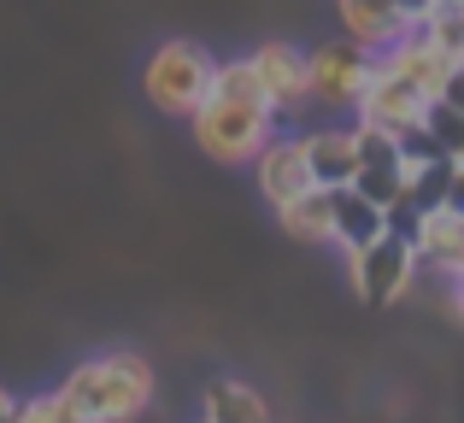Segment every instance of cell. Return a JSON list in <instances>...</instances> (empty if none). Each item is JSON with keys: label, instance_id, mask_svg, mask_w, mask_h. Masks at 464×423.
I'll list each match as a JSON object with an SVG mask.
<instances>
[{"label": "cell", "instance_id": "obj_1", "mask_svg": "<svg viewBox=\"0 0 464 423\" xmlns=\"http://www.w3.org/2000/svg\"><path fill=\"white\" fill-rule=\"evenodd\" d=\"M153 365L148 353H130V347H112V353H94L59 382L65 406L77 412L82 423H141L153 406Z\"/></svg>", "mask_w": 464, "mask_h": 423}, {"label": "cell", "instance_id": "obj_2", "mask_svg": "<svg viewBox=\"0 0 464 423\" xmlns=\"http://www.w3.org/2000/svg\"><path fill=\"white\" fill-rule=\"evenodd\" d=\"M212 71H218V59L200 42L170 35V42H159L148 53V65H141V94L165 118H194L212 101Z\"/></svg>", "mask_w": 464, "mask_h": 423}, {"label": "cell", "instance_id": "obj_3", "mask_svg": "<svg viewBox=\"0 0 464 423\" xmlns=\"http://www.w3.org/2000/svg\"><path fill=\"white\" fill-rule=\"evenodd\" d=\"M194 148L218 165H253L276 136V112L265 106H241V101H206L200 112L188 118Z\"/></svg>", "mask_w": 464, "mask_h": 423}, {"label": "cell", "instance_id": "obj_4", "mask_svg": "<svg viewBox=\"0 0 464 423\" xmlns=\"http://www.w3.org/2000/svg\"><path fill=\"white\" fill-rule=\"evenodd\" d=\"M371 71H376V59L364 53V47H353L347 35H341V42H324V47H312V53H306L312 101H317V106H335V112H341V106H359Z\"/></svg>", "mask_w": 464, "mask_h": 423}, {"label": "cell", "instance_id": "obj_5", "mask_svg": "<svg viewBox=\"0 0 464 423\" xmlns=\"http://www.w3.org/2000/svg\"><path fill=\"white\" fill-rule=\"evenodd\" d=\"M347 271H353V294H359L364 306H394V300L411 288V271H418V253H411L406 241L382 236L376 247L353 253V259H347Z\"/></svg>", "mask_w": 464, "mask_h": 423}, {"label": "cell", "instance_id": "obj_6", "mask_svg": "<svg viewBox=\"0 0 464 423\" xmlns=\"http://www.w3.org/2000/svg\"><path fill=\"white\" fill-rule=\"evenodd\" d=\"M423 94L418 89H406V82L394 77V71H382V59H376V71H371V82H364V94H359V130H382V136H406V130H418L423 124Z\"/></svg>", "mask_w": 464, "mask_h": 423}, {"label": "cell", "instance_id": "obj_7", "mask_svg": "<svg viewBox=\"0 0 464 423\" xmlns=\"http://www.w3.org/2000/svg\"><path fill=\"white\" fill-rule=\"evenodd\" d=\"M247 65H253V77H259V89H265V106H271L276 118L312 101L306 53H300L295 42H276V35H271V42H259V47L247 53Z\"/></svg>", "mask_w": 464, "mask_h": 423}, {"label": "cell", "instance_id": "obj_8", "mask_svg": "<svg viewBox=\"0 0 464 423\" xmlns=\"http://www.w3.org/2000/svg\"><path fill=\"white\" fill-rule=\"evenodd\" d=\"M382 71H394L406 89H418L423 101H441V89H447V77H453V59L441 53V47L430 42V35L411 24L406 35H400L394 47L382 53Z\"/></svg>", "mask_w": 464, "mask_h": 423}, {"label": "cell", "instance_id": "obj_9", "mask_svg": "<svg viewBox=\"0 0 464 423\" xmlns=\"http://www.w3.org/2000/svg\"><path fill=\"white\" fill-rule=\"evenodd\" d=\"M253 183H259V195L271 200V212H283L288 200L306 195L312 171H306V153H300V136H271V148L253 159Z\"/></svg>", "mask_w": 464, "mask_h": 423}, {"label": "cell", "instance_id": "obj_10", "mask_svg": "<svg viewBox=\"0 0 464 423\" xmlns=\"http://www.w3.org/2000/svg\"><path fill=\"white\" fill-rule=\"evenodd\" d=\"M300 153H306L312 188H353V177H359V136L353 130H312V136H300Z\"/></svg>", "mask_w": 464, "mask_h": 423}, {"label": "cell", "instance_id": "obj_11", "mask_svg": "<svg viewBox=\"0 0 464 423\" xmlns=\"http://www.w3.org/2000/svg\"><path fill=\"white\" fill-rule=\"evenodd\" d=\"M335 12H341V30H347V42L364 47L371 59H382L388 47H394L400 35L411 30V24L400 18L388 0H335Z\"/></svg>", "mask_w": 464, "mask_h": 423}, {"label": "cell", "instance_id": "obj_12", "mask_svg": "<svg viewBox=\"0 0 464 423\" xmlns=\"http://www.w3.org/2000/svg\"><path fill=\"white\" fill-rule=\"evenodd\" d=\"M200 423H271V406L253 382L241 377H212L200 394Z\"/></svg>", "mask_w": 464, "mask_h": 423}, {"label": "cell", "instance_id": "obj_13", "mask_svg": "<svg viewBox=\"0 0 464 423\" xmlns=\"http://www.w3.org/2000/svg\"><path fill=\"white\" fill-rule=\"evenodd\" d=\"M388 236V217L382 207H371L364 195H353V188H335V247L347 253H364V247H376V241Z\"/></svg>", "mask_w": 464, "mask_h": 423}, {"label": "cell", "instance_id": "obj_14", "mask_svg": "<svg viewBox=\"0 0 464 423\" xmlns=\"http://www.w3.org/2000/svg\"><path fill=\"white\" fill-rule=\"evenodd\" d=\"M418 264H435L459 283L464 276V217L459 212H423V236H418Z\"/></svg>", "mask_w": 464, "mask_h": 423}, {"label": "cell", "instance_id": "obj_15", "mask_svg": "<svg viewBox=\"0 0 464 423\" xmlns=\"http://www.w3.org/2000/svg\"><path fill=\"white\" fill-rule=\"evenodd\" d=\"M276 224L295 241H335V188H306L300 200L276 212Z\"/></svg>", "mask_w": 464, "mask_h": 423}, {"label": "cell", "instance_id": "obj_16", "mask_svg": "<svg viewBox=\"0 0 464 423\" xmlns=\"http://www.w3.org/2000/svg\"><path fill=\"white\" fill-rule=\"evenodd\" d=\"M406 188H411L406 165H359V177H353V195H364L382 212L394 207V200H406Z\"/></svg>", "mask_w": 464, "mask_h": 423}, {"label": "cell", "instance_id": "obj_17", "mask_svg": "<svg viewBox=\"0 0 464 423\" xmlns=\"http://www.w3.org/2000/svg\"><path fill=\"white\" fill-rule=\"evenodd\" d=\"M212 101L265 106V89H259V77H253L247 59H218V71H212ZM265 112H271V106H265Z\"/></svg>", "mask_w": 464, "mask_h": 423}, {"label": "cell", "instance_id": "obj_18", "mask_svg": "<svg viewBox=\"0 0 464 423\" xmlns=\"http://www.w3.org/2000/svg\"><path fill=\"white\" fill-rule=\"evenodd\" d=\"M423 130L435 136V148H441L447 159H464V112H453L447 101H430L423 106Z\"/></svg>", "mask_w": 464, "mask_h": 423}, {"label": "cell", "instance_id": "obj_19", "mask_svg": "<svg viewBox=\"0 0 464 423\" xmlns=\"http://www.w3.org/2000/svg\"><path fill=\"white\" fill-rule=\"evenodd\" d=\"M435 159H447V153L435 148V136H430V130H423V124L400 136V165H406V177H418L423 165H435Z\"/></svg>", "mask_w": 464, "mask_h": 423}, {"label": "cell", "instance_id": "obj_20", "mask_svg": "<svg viewBox=\"0 0 464 423\" xmlns=\"http://www.w3.org/2000/svg\"><path fill=\"white\" fill-rule=\"evenodd\" d=\"M353 136H359V165H400V141L382 136V130H359L353 124Z\"/></svg>", "mask_w": 464, "mask_h": 423}, {"label": "cell", "instance_id": "obj_21", "mask_svg": "<svg viewBox=\"0 0 464 423\" xmlns=\"http://www.w3.org/2000/svg\"><path fill=\"white\" fill-rule=\"evenodd\" d=\"M382 217H388V236H394V241H406V247L418 253V236H423V212L411 207V200H394V207H388Z\"/></svg>", "mask_w": 464, "mask_h": 423}, {"label": "cell", "instance_id": "obj_22", "mask_svg": "<svg viewBox=\"0 0 464 423\" xmlns=\"http://www.w3.org/2000/svg\"><path fill=\"white\" fill-rule=\"evenodd\" d=\"M388 6H394V12H400L406 24H423V18L435 12V0H388Z\"/></svg>", "mask_w": 464, "mask_h": 423}, {"label": "cell", "instance_id": "obj_23", "mask_svg": "<svg viewBox=\"0 0 464 423\" xmlns=\"http://www.w3.org/2000/svg\"><path fill=\"white\" fill-rule=\"evenodd\" d=\"M441 101L453 106V112H464V59L453 65V77H447V89H441Z\"/></svg>", "mask_w": 464, "mask_h": 423}, {"label": "cell", "instance_id": "obj_24", "mask_svg": "<svg viewBox=\"0 0 464 423\" xmlns=\"http://www.w3.org/2000/svg\"><path fill=\"white\" fill-rule=\"evenodd\" d=\"M447 212H459V217H464V171L453 177V195H447Z\"/></svg>", "mask_w": 464, "mask_h": 423}, {"label": "cell", "instance_id": "obj_25", "mask_svg": "<svg viewBox=\"0 0 464 423\" xmlns=\"http://www.w3.org/2000/svg\"><path fill=\"white\" fill-rule=\"evenodd\" d=\"M0 423H18V400H12L6 389H0Z\"/></svg>", "mask_w": 464, "mask_h": 423}, {"label": "cell", "instance_id": "obj_26", "mask_svg": "<svg viewBox=\"0 0 464 423\" xmlns=\"http://www.w3.org/2000/svg\"><path fill=\"white\" fill-rule=\"evenodd\" d=\"M53 394H59V389H53ZM53 423H82V418H77V412L65 406V394H59V412H53Z\"/></svg>", "mask_w": 464, "mask_h": 423}, {"label": "cell", "instance_id": "obj_27", "mask_svg": "<svg viewBox=\"0 0 464 423\" xmlns=\"http://www.w3.org/2000/svg\"><path fill=\"white\" fill-rule=\"evenodd\" d=\"M453 306L464 312V276H459V283H453Z\"/></svg>", "mask_w": 464, "mask_h": 423}]
</instances>
